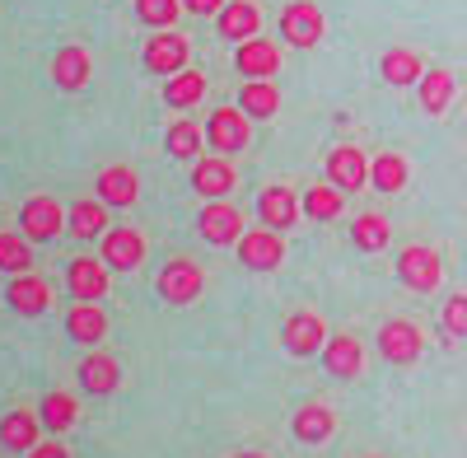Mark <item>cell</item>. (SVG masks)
<instances>
[{
  "label": "cell",
  "mask_w": 467,
  "mask_h": 458,
  "mask_svg": "<svg viewBox=\"0 0 467 458\" xmlns=\"http://www.w3.org/2000/svg\"><path fill=\"white\" fill-rule=\"evenodd\" d=\"M206 141H211V150L215 155H244L248 150V141H253V118L234 103V108H215L211 118H206Z\"/></svg>",
  "instance_id": "cell-1"
},
{
  "label": "cell",
  "mask_w": 467,
  "mask_h": 458,
  "mask_svg": "<svg viewBox=\"0 0 467 458\" xmlns=\"http://www.w3.org/2000/svg\"><path fill=\"white\" fill-rule=\"evenodd\" d=\"M66 215H70V211H66L57 197L37 193V197H28L24 211H19V234H24L28 244H52L61 229H66Z\"/></svg>",
  "instance_id": "cell-2"
},
{
  "label": "cell",
  "mask_w": 467,
  "mask_h": 458,
  "mask_svg": "<svg viewBox=\"0 0 467 458\" xmlns=\"http://www.w3.org/2000/svg\"><path fill=\"white\" fill-rule=\"evenodd\" d=\"M398 276H402V286H407V290L431 295V290H440V281H444V262H440V253H435V248L411 244V248H402V253H398Z\"/></svg>",
  "instance_id": "cell-3"
},
{
  "label": "cell",
  "mask_w": 467,
  "mask_h": 458,
  "mask_svg": "<svg viewBox=\"0 0 467 458\" xmlns=\"http://www.w3.org/2000/svg\"><path fill=\"white\" fill-rule=\"evenodd\" d=\"M327 323L314 314V309H299V314H290L285 323H281V347L295 356V360H308V356H318L323 347H327Z\"/></svg>",
  "instance_id": "cell-4"
},
{
  "label": "cell",
  "mask_w": 467,
  "mask_h": 458,
  "mask_svg": "<svg viewBox=\"0 0 467 458\" xmlns=\"http://www.w3.org/2000/svg\"><path fill=\"white\" fill-rule=\"evenodd\" d=\"M420 351H425V332L411 318H388L379 328V356L388 365H416Z\"/></svg>",
  "instance_id": "cell-5"
},
{
  "label": "cell",
  "mask_w": 467,
  "mask_h": 458,
  "mask_svg": "<svg viewBox=\"0 0 467 458\" xmlns=\"http://www.w3.org/2000/svg\"><path fill=\"white\" fill-rule=\"evenodd\" d=\"M239 248V262L248 266V272H276V266L285 262V239H281V229H244V239L234 244Z\"/></svg>",
  "instance_id": "cell-6"
},
{
  "label": "cell",
  "mask_w": 467,
  "mask_h": 458,
  "mask_svg": "<svg viewBox=\"0 0 467 458\" xmlns=\"http://www.w3.org/2000/svg\"><path fill=\"white\" fill-rule=\"evenodd\" d=\"M187 57H192V43L173 28H154V37H145V52H140L150 75H178L187 70Z\"/></svg>",
  "instance_id": "cell-7"
},
{
  "label": "cell",
  "mask_w": 467,
  "mask_h": 458,
  "mask_svg": "<svg viewBox=\"0 0 467 458\" xmlns=\"http://www.w3.org/2000/svg\"><path fill=\"white\" fill-rule=\"evenodd\" d=\"M323 33H327V19L314 0H290L281 10V37L290 47H318Z\"/></svg>",
  "instance_id": "cell-8"
},
{
  "label": "cell",
  "mask_w": 467,
  "mask_h": 458,
  "mask_svg": "<svg viewBox=\"0 0 467 458\" xmlns=\"http://www.w3.org/2000/svg\"><path fill=\"white\" fill-rule=\"evenodd\" d=\"M154 290H160V299H169V304H192V299L206 290L202 262H192V257L164 262V272H160V281H154Z\"/></svg>",
  "instance_id": "cell-9"
},
{
  "label": "cell",
  "mask_w": 467,
  "mask_h": 458,
  "mask_svg": "<svg viewBox=\"0 0 467 458\" xmlns=\"http://www.w3.org/2000/svg\"><path fill=\"white\" fill-rule=\"evenodd\" d=\"M197 234L206 239V244H215V248H229V244H239L244 239V211L234 206V202H206V211H202V220H197Z\"/></svg>",
  "instance_id": "cell-10"
},
{
  "label": "cell",
  "mask_w": 467,
  "mask_h": 458,
  "mask_svg": "<svg viewBox=\"0 0 467 458\" xmlns=\"http://www.w3.org/2000/svg\"><path fill=\"white\" fill-rule=\"evenodd\" d=\"M99 257L112 266V272H136V266L145 262V234H136L131 224H117L103 234V248Z\"/></svg>",
  "instance_id": "cell-11"
},
{
  "label": "cell",
  "mask_w": 467,
  "mask_h": 458,
  "mask_svg": "<svg viewBox=\"0 0 467 458\" xmlns=\"http://www.w3.org/2000/svg\"><path fill=\"white\" fill-rule=\"evenodd\" d=\"M108 272H112V266L103 257H75L66 266V286H70V295L80 304H99L108 295Z\"/></svg>",
  "instance_id": "cell-12"
},
{
  "label": "cell",
  "mask_w": 467,
  "mask_h": 458,
  "mask_svg": "<svg viewBox=\"0 0 467 458\" xmlns=\"http://www.w3.org/2000/svg\"><path fill=\"white\" fill-rule=\"evenodd\" d=\"M327 182L341 187V193H360V187L369 182V160L360 145H337L327 155Z\"/></svg>",
  "instance_id": "cell-13"
},
{
  "label": "cell",
  "mask_w": 467,
  "mask_h": 458,
  "mask_svg": "<svg viewBox=\"0 0 467 458\" xmlns=\"http://www.w3.org/2000/svg\"><path fill=\"white\" fill-rule=\"evenodd\" d=\"M299 215H304V206H299V197L290 193V187H281V182H271V187H262V197H257V220L266 224V229H285L290 224H299Z\"/></svg>",
  "instance_id": "cell-14"
},
{
  "label": "cell",
  "mask_w": 467,
  "mask_h": 458,
  "mask_svg": "<svg viewBox=\"0 0 467 458\" xmlns=\"http://www.w3.org/2000/svg\"><path fill=\"white\" fill-rule=\"evenodd\" d=\"M323 365L332 379H360L365 374V347L356 341V332H332L323 347Z\"/></svg>",
  "instance_id": "cell-15"
},
{
  "label": "cell",
  "mask_w": 467,
  "mask_h": 458,
  "mask_svg": "<svg viewBox=\"0 0 467 458\" xmlns=\"http://www.w3.org/2000/svg\"><path fill=\"white\" fill-rule=\"evenodd\" d=\"M5 299H10V309L19 318H37V314H47V304H52V286L43 276H33V272H19V276H10Z\"/></svg>",
  "instance_id": "cell-16"
},
{
  "label": "cell",
  "mask_w": 467,
  "mask_h": 458,
  "mask_svg": "<svg viewBox=\"0 0 467 458\" xmlns=\"http://www.w3.org/2000/svg\"><path fill=\"white\" fill-rule=\"evenodd\" d=\"M234 66H239V75H248V80H271V75L281 70V47L271 43V37H248V43L234 47Z\"/></svg>",
  "instance_id": "cell-17"
},
{
  "label": "cell",
  "mask_w": 467,
  "mask_h": 458,
  "mask_svg": "<svg viewBox=\"0 0 467 458\" xmlns=\"http://www.w3.org/2000/svg\"><path fill=\"white\" fill-rule=\"evenodd\" d=\"M89 75H94V57L80 47V43H66L57 57H52V85L75 94V89H85L89 85Z\"/></svg>",
  "instance_id": "cell-18"
},
{
  "label": "cell",
  "mask_w": 467,
  "mask_h": 458,
  "mask_svg": "<svg viewBox=\"0 0 467 458\" xmlns=\"http://www.w3.org/2000/svg\"><path fill=\"white\" fill-rule=\"evenodd\" d=\"M37 440H43V416H37L33 407H15L0 416V449H10V453H28Z\"/></svg>",
  "instance_id": "cell-19"
},
{
  "label": "cell",
  "mask_w": 467,
  "mask_h": 458,
  "mask_svg": "<svg viewBox=\"0 0 467 458\" xmlns=\"http://www.w3.org/2000/svg\"><path fill=\"white\" fill-rule=\"evenodd\" d=\"M192 187L206 197V202H220L234 193V160L229 155H206L192 164Z\"/></svg>",
  "instance_id": "cell-20"
},
{
  "label": "cell",
  "mask_w": 467,
  "mask_h": 458,
  "mask_svg": "<svg viewBox=\"0 0 467 458\" xmlns=\"http://www.w3.org/2000/svg\"><path fill=\"white\" fill-rule=\"evenodd\" d=\"M94 197H99L103 206H136L140 182H136L131 164H108V169L94 178Z\"/></svg>",
  "instance_id": "cell-21"
},
{
  "label": "cell",
  "mask_w": 467,
  "mask_h": 458,
  "mask_svg": "<svg viewBox=\"0 0 467 458\" xmlns=\"http://www.w3.org/2000/svg\"><path fill=\"white\" fill-rule=\"evenodd\" d=\"M215 28H220V37H229V43H248V37H257V28H262L257 0H229V5L215 15Z\"/></svg>",
  "instance_id": "cell-22"
},
{
  "label": "cell",
  "mask_w": 467,
  "mask_h": 458,
  "mask_svg": "<svg viewBox=\"0 0 467 458\" xmlns=\"http://www.w3.org/2000/svg\"><path fill=\"white\" fill-rule=\"evenodd\" d=\"M75 374H80V389L89 398H108V393H117V384H122V365H117L112 356H103V351L85 356Z\"/></svg>",
  "instance_id": "cell-23"
},
{
  "label": "cell",
  "mask_w": 467,
  "mask_h": 458,
  "mask_svg": "<svg viewBox=\"0 0 467 458\" xmlns=\"http://www.w3.org/2000/svg\"><path fill=\"white\" fill-rule=\"evenodd\" d=\"M337 435V411L327 402H304L295 411V440L299 444H327Z\"/></svg>",
  "instance_id": "cell-24"
},
{
  "label": "cell",
  "mask_w": 467,
  "mask_h": 458,
  "mask_svg": "<svg viewBox=\"0 0 467 458\" xmlns=\"http://www.w3.org/2000/svg\"><path fill=\"white\" fill-rule=\"evenodd\" d=\"M66 337L80 341V347H99V341L108 337V314L99 309V304H75V309L66 314Z\"/></svg>",
  "instance_id": "cell-25"
},
{
  "label": "cell",
  "mask_w": 467,
  "mask_h": 458,
  "mask_svg": "<svg viewBox=\"0 0 467 458\" xmlns=\"http://www.w3.org/2000/svg\"><path fill=\"white\" fill-rule=\"evenodd\" d=\"M37 416H43L47 435H66L75 422H80V402H75L70 393H61V389H52V393H43V402H37Z\"/></svg>",
  "instance_id": "cell-26"
},
{
  "label": "cell",
  "mask_w": 467,
  "mask_h": 458,
  "mask_svg": "<svg viewBox=\"0 0 467 458\" xmlns=\"http://www.w3.org/2000/svg\"><path fill=\"white\" fill-rule=\"evenodd\" d=\"M416 94H420V108L431 112V118H444L449 103H453V70H444V66L425 70L420 85H416Z\"/></svg>",
  "instance_id": "cell-27"
},
{
  "label": "cell",
  "mask_w": 467,
  "mask_h": 458,
  "mask_svg": "<svg viewBox=\"0 0 467 458\" xmlns=\"http://www.w3.org/2000/svg\"><path fill=\"white\" fill-rule=\"evenodd\" d=\"M239 108L248 112L253 122H266V118H276V112H281V89L271 85V80H244Z\"/></svg>",
  "instance_id": "cell-28"
},
{
  "label": "cell",
  "mask_w": 467,
  "mask_h": 458,
  "mask_svg": "<svg viewBox=\"0 0 467 458\" xmlns=\"http://www.w3.org/2000/svg\"><path fill=\"white\" fill-rule=\"evenodd\" d=\"M379 75H383V80L393 85V89H402V85H420L425 66H420V57H416L411 47H393V52H383Z\"/></svg>",
  "instance_id": "cell-29"
},
{
  "label": "cell",
  "mask_w": 467,
  "mask_h": 458,
  "mask_svg": "<svg viewBox=\"0 0 467 458\" xmlns=\"http://www.w3.org/2000/svg\"><path fill=\"white\" fill-rule=\"evenodd\" d=\"M206 99V75L202 70H178V75H169L164 80V103L169 108H197Z\"/></svg>",
  "instance_id": "cell-30"
},
{
  "label": "cell",
  "mask_w": 467,
  "mask_h": 458,
  "mask_svg": "<svg viewBox=\"0 0 467 458\" xmlns=\"http://www.w3.org/2000/svg\"><path fill=\"white\" fill-rule=\"evenodd\" d=\"M66 234H75V239L108 234V206L103 202H75L70 215H66Z\"/></svg>",
  "instance_id": "cell-31"
},
{
  "label": "cell",
  "mask_w": 467,
  "mask_h": 458,
  "mask_svg": "<svg viewBox=\"0 0 467 458\" xmlns=\"http://www.w3.org/2000/svg\"><path fill=\"white\" fill-rule=\"evenodd\" d=\"M407 178H411V169H407V160L398 155V150H388V155H379L369 164V187H379V193H388V197L402 193Z\"/></svg>",
  "instance_id": "cell-32"
},
{
  "label": "cell",
  "mask_w": 467,
  "mask_h": 458,
  "mask_svg": "<svg viewBox=\"0 0 467 458\" xmlns=\"http://www.w3.org/2000/svg\"><path fill=\"white\" fill-rule=\"evenodd\" d=\"M299 206H304V215L308 220H337L341 215V206H346V193L341 187H332V182H318V187H308V193L299 197Z\"/></svg>",
  "instance_id": "cell-33"
},
{
  "label": "cell",
  "mask_w": 467,
  "mask_h": 458,
  "mask_svg": "<svg viewBox=\"0 0 467 458\" xmlns=\"http://www.w3.org/2000/svg\"><path fill=\"white\" fill-rule=\"evenodd\" d=\"M388 239H393V229H388V220L379 211L356 215V224H350V244H356L360 253H379V248H388Z\"/></svg>",
  "instance_id": "cell-34"
},
{
  "label": "cell",
  "mask_w": 467,
  "mask_h": 458,
  "mask_svg": "<svg viewBox=\"0 0 467 458\" xmlns=\"http://www.w3.org/2000/svg\"><path fill=\"white\" fill-rule=\"evenodd\" d=\"M164 150H169L173 160H192V164H197V155H202V127L187 122V118H178V122L164 131Z\"/></svg>",
  "instance_id": "cell-35"
},
{
  "label": "cell",
  "mask_w": 467,
  "mask_h": 458,
  "mask_svg": "<svg viewBox=\"0 0 467 458\" xmlns=\"http://www.w3.org/2000/svg\"><path fill=\"white\" fill-rule=\"evenodd\" d=\"M0 272H33V244L24 234H0Z\"/></svg>",
  "instance_id": "cell-36"
},
{
  "label": "cell",
  "mask_w": 467,
  "mask_h": 458,
  "mask_svg": "<svg viewBox=\"0 0 467 458\" xmlns=\"http://www.w3.org/2000/svg\"><path fill=\"white\" fill-rule=\"evenodd\" d=\"M182 15V0H136V19L145 28H173Z\"/></svg>",
  "instance_id": "cell-37"
},
{
  "label": "cell",
  "mask_w": 467,
  "mask_h": 458,
  "mask_svg": "<svg viewBox=\"0 0 467 458\" xmlns=\"http://www.w3.org/2000/svg\"><path fill=\"white\" fill-rule=\"evenodd\" d=\"M444 332L449 337H467V290L444 299Z\"/></svg>",
  "instance_id": "cell-38"
},
{
  "label": "cell",
  "mask_w": 467,
  "mask_h": 458,
  "mask_svg": "<svg viewBox=\"0 0 467 458\" xmlns=\"http://www.w3.org/2000/svg\"><path fill=\"white\" fill-rule=\"evenodd\" d=\"M24 458H70V449L61 444V435H52V440H37Z\"/></svg>",
  "instance_id": "cell-39"
},
{
  "label": "cell",
  "mask_w": 467,
  "mask_h": 458,
  "mask_svg": "<svg viewBox=\"0 0 467 458\" xmlns=\"http://www.w3.org/2000/svg\"><path fill=\"white\" fill-rule=\"evenodd\" d=\"M229 5V0H182V10H192V15H220Z\"/></svg>",
  "instance_id": "cell-40"
},
{
  "label": "cell",
  "mask_w": 467,
  "mask_h": 458,
  "mask_svg": "<svg viewBox=\"0 0 467 458\" xmlns=\"http://www.w3.org/2000/svg\"><path fill=\"white\" fill-rule=\"evenodd\" d=\"M234 458H266V453H257V449H244V453H234Z\"/></svg>",
  "instance_id": "cell-41"
}]
</instances>
